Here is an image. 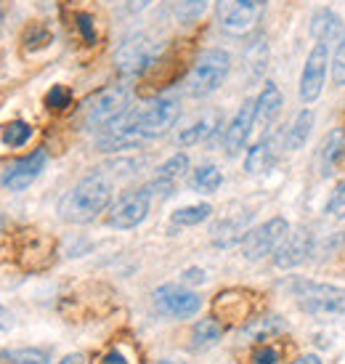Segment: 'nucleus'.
Masks as SVG:
<instances>
[{
  "label": "nucleus",
  "instance_id": "nucleus-1",
  "mask_svg": "<svg viewBox=\"0 0 345 364\" xmlns=\"http://www.w3.org/2000/svg\"><path fill=\"white\" fill-rule=\"evenodd\" d=\"M109 200H112V183L102 173H91L61 197L59 215L67 223H91L99 213L109 208Z\"/></svg>",
  "mask_w": 345,
  "mask_h": 364
},
{
  "label": "nucleus",
  "instance_id": "nucleus-2",
  "mask_svg": "<svg viewBox=\"0 0 345 364\" xmlns=\"http://www.w3.org/2000/svg\"><path fill=\"white\" fill-rule=\"evenodd\" d=\"M229 70H231L229 53L221 51V48H207V51L199 53V59L194 61L192 72L186 77V91L197 99L210 96L224 85V80L229 77Z\"/></svg>",
  "mask_w": 345,
  "mask_h": 364
},
{
  "label": "nucleus",
  "instance_id": "nucleus-3",
  "mask_svg": "<svg viewBox=\"0 0 345 364\" xmlns=\"http://www.w3.org/2000/svg\"><path fill=\"white\" fill-rule=\"evenodd\" d=\"M125 109H128V91L122 85H109V88H104L85 102V128L88 131H104Z\"/></svg>",
  "mask_w": 345,
  "mask_h": 364
},
{
  "label": "nucleus",
  "instance_id": "nucleus-4",
  "mask_svg": "<svg viewBox=\"0 0 345 364\" xmlns=\"http://www.w3.org/2000/svg\"><path fill=\"white\" fill-rule=\"evenodd\" d=\"M297 304L305 314L316 316H332L345 314V290L332 284L319 282H297Z\"/></svg>",
  "mask_w": 345,
  "mask_h": 364
},
{
  "label": "nucleus",
  "instance_id": "nucleus-5",
  "mask_svg": "<svg viewBox=\"0 0 345 364\" xmlns=\"http://www.w3.org/2000/svg\"><path fill=\"white\" fill-rule=\"evenodd\" d=\"M287 234H290V223H287L282 215H276L271 221L255 226V229H250V232L244 234V240H242L244 258H247V261H261L265 255L276 253V247L285 242Z\"/></svg>",
  "mask_w": 345,
  "mask_h": 364
},
{
  "label": "nucleus",
  "instance_id": "nucleus-6",
  "mask_svg": "<svg viewBox=\"0 0 345 364\" xmlns=\"http://www.w3.org/2000/svg\"><path fill=\"white\" fill-rule=\"evenodd\" d=\"M178 117H181V102L175 96H163L154 104H149L146 109L138 112L136 128H138L143 141L146 139H160L178 122Z\"/></svg>",
  "mask_w": 345,
  "mask_h": 364
},
{
  "label": "nucleus",
  "instance_id": "nucleus-7",
  "mask_svg": "<svg viewBox=\"0 0 345 364\" xmlns=\"http://www.w3.org/2000/svg\"><path fill=\"white\" fill-rule=\"evenodd\" d=\"M154 309L172 319H192L202 309V298L181 284H163L154 290Z\"/></svg>",
  "mask_w": 345,
  "mask_h": 364
},
{
  "label": "nucleus",
  "instance_id": "nucleus-8",
  "mask_svg": "<svg viewBox=\"0 0 345 364\" xmlns=\"http://www.w3.org/2000/svg\"><path fill=\"white\" fill-rule=\"evenodd\" d=\"M261 3L258 0H218L215 6V16L218 24L224 27L229 35H244L253 30V24L261 16Z\"/></svg>",
  "mask_w": 345,
  "mask_h": 364
},
{
  "label": "nucleus",
  "instance_id": "nucleus-9",
  "mask_svg": "<svg viewBox=\"0 0 345 364\" xmlns=\"http://www.w3.org/2000/svg\"><path fill=\"white\" fill-rule=\"evenodd\" d=\"M327 67H329V51H327V43H316L308 59H305L303 75H300V102L303 104H314L322 91H324V80H327Z\"/></svg>",
  "mask_w": 345,
  "mask_h": 364
},
{
  "label": "nucleus",
  "instance_id": "nucleus-10",
  "mask_svg": "<svg viewBox=\"0 0 345 364\" xmlns=\"http://www.w3.org/2000/svg\"><path fill=\"white\" fill-rule=\"evenodd\" d=\"M149 208H152V186L120 197L112 205L106 221H109L112 229H133V226H138L149 215Z\"/></svg>",
  "mask_w": 345,
  "mask_h": 364
},
{
  "label": "nucleus",
  "instance_id": "nucleus-11",
  "mask_svg": "<svg viewBox=\"0 0 345 364\" xmlns=\"http://www.w3.org/2000/svg\"><path fill=\"white\" fill-rule=\"evenodd\" d=\"M154 56H157V46L146 35H136V38L122 43L114 61H117V70L122 75H141L154 61Z\"/></svg>",
  "mask_w": 345,
  "mask_h": 364
},
{
  "label": "nucleus",
  "instance_id": "nucleus-12",
  "mask_svg": "<svg viewBox=\"0 0 345 364\" xmlns=\"http://www.w3.org/2000/svg\"><path fill=\"white\" fill-rule=\"evenodd\" d=\"M43 168H45V152L38 149V152L21 157V160L11 162L9 168L3 171L0 183H3L9 192H24L30 183H35V178L43 173Z\"/></svg>",
  "mask_w": 345,
  "mask_h": 364
},
{
  "label": "nucleus",
  "instance_id": "nucleus-13",
  "mask_svg": "<svg viewBox=\"0 0 345 364\" xmlns=\"http://www.w3.org/2000/svg\"><path fill=\"white\" fill-rule=\"evenodd\" d=\"M253 128H255V102L247 99V102L239 107V112L234 114V120L229 122V128H226L224 146L229 157H236V154L247 146V139H250Z\"/></svg>",
  "mask_w": 345,
  "mask_h": 364
},
{
  "label": "nucleus",
  "instance_id": "nucleus-14",
  "mask_svg": "<svg viewBox=\"0 0 345 364\" xmlns=\"http://www.w3.org/2000/svg\"><path fill=\"white\" fill-rule=\"evenodd\" d=\"M311 255V234L305 229H297V232L287 234L285 242L276 247L274 253V263L276 269H295L300 266Z\"/></svg>",
  "mask_w": 345,
  "mask_h": 364
},
{
  "label": "nucleus",
  "instance_id": "nucleus-15",
  "mask_svg": "<svg viewBox=\"0 0 345 364\" xmlns=\"http://www.w3.org/2000/svg\"><path fill=\"white\" fill-rule=\"evenodd\" d=\"M215 319H226V322H239L247 319L250 314V295L242 290H226L215 298Z\"/></svg>",
  "mask_w": 345,
  "mask_h": 364
},
{
  "label": "nucleus",
  "instance_id": "nucleus-16",
  "mask_svg": "<svg viewBox=\"0 0 345 364\" xmlns=\"http://www.w3.org/2000/svg\"><path fill=\"white\" fill-rule=\"evenodd\" d=\"M279 136V133H276ZM276 136H263L258 144L250 146V152L244 157V171L250 176H261V173L271 171L276 162Z\"/></svg>",
  "mask_w": 345,
  "mask_h": 364
},
{
  "label": "nucleus",
  "instance_id": "nucleus-17",
  "mask_svg": "<svg viewBox=\"0 0 345 364\" xmlns=\"http://www.w3.org/2000/svg\"><path fill=\"white\" fill-rule=\"evenodd\" d=\"M279 112H282V91L276 88V82H265L261 96L255 99V122L268 128Z\"/></svg>",
  "mask_w": 345,
  "mask_h": 364
},
{
  "label": "nucleus",
  "instance_id": "nucleus-18",
  "mask_svg": "<svg viewBox=\"0 0 345 364\" xmlns=\"http://www.w3.org/2000/svg\"><path fill=\"white\" fill-rule=\"evenodd\" d=\"M311 35L316 38V43L340 41L343 38V19L329 9L314 11V16H311Z\"/></svg>",
  "mask_w": 345,
  "mask_h": 364
},
{
  "label": "nucleus",
  "instance_id": "nucleus-19",
  "mask_svg": "<svg viewBox=\"0 0 345 364\" xmlns=\"http://www.w3.org/2000/svg\"><path fill=\"white\" fill-rule=\"evenodd\" d=\"M314 122H316V114L311 109L297 112V117H295L292 125H290L287 133H285V146L290 149V152L303 149L305 141L311 139V128H314Z\"/></svg>",
  "mask_w": 345,
  "mask_h": 364
},
{
  "label": "nucleus",
  "instance_id": "nucleus-20",
  "mask_svg": "<svg viewBox=\"0 0 345 364\" xmlns=\"http://www.w3.org/2000/svg\"><path fill=\"white\" fill-rule=\"evenodd\" d=\"M287 324L279 319V316H263V319H253V322H247L242 327V333H239V338H244V341H268V338H274V335L285 333Z\"/></svg>",
  "mask_w": 345,
  "mask_h": 364
},
{
  "label": "nucleus",
  "instance_id": "nucleus-21",
  "mask_svg": "<svg viewBox=\"0 0 345 364\" xmlns=\"http://www.w3.org/2000/svg\"><path fill=\"white\" fill-rule=\"evenodd\" d=\"M247 215L242 218H231V221H221L213 229V240L218 247H231V245L242 242L244 234H247Z\"/></svg>",
  "mask_w": 345,
  "mask_h": 364
},
{
  "label": "nucleus",
  "instance_id": "nucleus-22",
  "mask_svg": "<svg viewBox=\"0 0 345 364\" xmlns=\"http://www.w3.org/2000/svg\"><path fill=\"white\" fill-rule=\"evenodd\" d=\"M343 146H345L343 128L332 131L324 139V146H322V173H324V176H332V173H335L337 160H340V154H343Z\"/></svg>",
  "mask_w": 345,
  "mask_h": 364
},
{
  "label": "nucleus",
  "instance_id": "nucleus-23",
  "mask_svg": "<svg viewBox=\"0 0 345 364\" xmlns=\"http://www.w3.org/2000/svg\"><path fill=\"white\" fill-rule=\"evenodd\" d=\"M221 335H224V324L218 319H199L192 330V346L194 348H207L215 341H221Z\"/></svg>",
  "mask_w": 345,
  "mask_h": 364
},
{
  "label": "nucleus",
  "instance_id": "nucleus-24",
  "mask_svg": "<svg viewBox=\"0 0 345 364\" xmlns=\"http://www.w3.org/2000/svg\"><path fill=\"white\" fill-rule=\"evenodd\" d=\"M221 183H224V176H221V171H218L215 165H202V168H197L192 176V186L197 192H204V194L218 192Z\"/></svg>",
  "mask_w": 345,
  "mask_h": 364
},
{
  "label": "nucleus",
  "instance_id": "nucleus-25",
  "mask_svg": "<svg viewBox=\"0 0 345 364\" xmlns=\"http://www.w3.org/2000/svg\"><path fill=\"white\" fill-rule=\"evenodd\" d=\"M213 131H215L213 117H202V120H197L194 125H189V128H183L181 136H178V144H181V146H197V144H202Z\"/></svg>",
  "mask_w": 345,
  "mask_h": 364
},
{
  "label": "nucleus",
  "instance_id": "nucleus-26",
  "mask_svg": "<svg viewBox=\"0 0 345 364\" xmlns=\"http://www.w3.org/2000/svg\"><path fill=\"white\" fill-rule=\"evenodd\" d=\"M210 213H213V208H210L207 203L186 205V208L172 213V223H175V226H197V223L207 221V218H210Z\"/></svg>",
  "mask_w": 345,
  "mask_h": 364
},
{
  "label": "nucleus",
  "instance_id": "nucleus-27",
  "mask_svg": "<svg viewBox=\"0 0 345 364\" xmlns=\"http://www.w3.org/2000/svg\"><path fill=\"white\" fill-rule=\"evenodd\" d=\"M3 359L6 364H48L51 354L45 348H16V351H6Z\"/></svg>",
  "mask_w": 345,
  "mask_h": 364
},
{
  "label": "nucleus",
  "instance_id": "nucleus-28",
  "mask_svg": "<svg viewBox=\"0 0 345 364\" xmlns=\"http://www.w3.org/2000/svg\"><path fill=\"white\" fill-rule=\"evenodd\" d=\"M186 171H189V157H186V154H172L170 160L160 165L157 178H160V181H168V183H175Z\"/></svg>",
  "mask_w": 345,
  "mask_h": 364
},
{
  "label": "nucleus",
  "instance_id": "nucleus-29",
  "mask_svg": "<svg viewBox=\"0 0 345 364\" xmlns=\"http://www.w3.org/2000/svg\"><path fill=\"white\" fill-rule=\"evenodd\" d=\"M30 136H32V125L24 120H13L3 128V141L9 144V146H24V144L30 141Z\"/></svg>",
  "mask_w": 345,
  "mask_h": 364
},
{
  "label": "nucleus",
  "instance_id": "nucleus-30",
  "mask_svg": "<svg viewBox=\"0 0 345 364\" xmlns=\"http://www.w3.org/2000/svg\"><path fill=\"white\" fill-rule=\"evenodd\" d=\"M207 6H210V0H175V11L183 21L199 19Z\"/></svg>",
  "mask_w": 345,
  "mask_h": 364
},
{
  "label": "nucleus",
  "instance_id": "nucleus-31",
  "mask_svg": "<svg viewBox=\"0 0 345 364\" xmlns=\"http://www.w3.org/2000/svg\"><path fill=\"white\" fill-rule=\"evenodd\" d=\"M72 104V93L67 85H53L51 91H48V96H45V107L48 109H67Z\"/></svg>",
  "mask_w": 345,
  "mask_h": 364
},
{
  "label": "nucleus",
  "instance_id": "nucleus-32",
  "mask_svg": "<svg viewBox=\"0 0 345 364\" xmlns=\"http://www.w3.org/2000/svg\"><path fill=\"white\" fill-rule=\"evenodd\" d=\"M332 77H335V82H340V85L345 82V32H343V38L337 41L335 59H332Z\"/></svg>",
  "mask_w": 345,
  "mask_h": 364
},
{
  "label": "nucleus",
  "instance_id": "nucleus-33",
  "mask_svg": "<svg viewBox=\"0 0 345 364\" xmlns=\"http://www.w3.org/2000/svg\"><path fill=\"white\" fill-rule=\"evenodd\" d=\"M327 213H329L332 218H345V183H340L337 192L332 194V200L327 205Z\"/></svg>",
  "mask_w": 345,
  "mask_h": 364
},
{
  "label": "nucleus",
  "instance_id": "nucleus-34",
  "mask_svg": "<svg viewBox=\"0 0 345 364\" xmlns=\"http://www.w3.org/2000/svg\"><path fill=\"white\" fill-rule=\"evenodd\" d=\"M75 21H77V30H80L82 41L88 43V46H93V43H96V30H93L91 16H88V14H77V16H75Z\"/></svg>",
  "mask_w": 345,
  "mask_h": 364
},
{
  "label": "nucleus",
  "instance_id": "nucleus-35",
  "mask_svg": "<svg viewBox=\"0 0 345 364\" xmlns=\"http://www.w3.org/2000/svg\"><path fill=\"white\" fill-rule=\"evenodd\" d=\"M250 359H253V364H276L279 362V354H276V348H271V346H258Z\"/></svg>",
  "mask_w": 345,
  "mask_h": 364
},
{
  "label": "nucleus",
  "instance_id": "nucleus-36",
  "mask_svg": "<svg viewBox=\"0 0 345 364\" xmlns=\"http://www.w3.org/2000/svg\"><path fill=\"white\" fill-rule=\"evenodd\" d=\"M181 277H183V282H186V284H202L204 282V272H202V269H186Z\"/></svg>",
  "mask_w": 345,
  "mask_h": 364
},
{
  "label": "nucleus",
  "instance_id": "nucleus-37",
  "mask_svg": "<svg viewBox=\"0 0 345 364\" xmlns=\"http://www.w3.org/2000/svg\"><path fill=\"white\" fill-rule=\"evenodd\" d=\"M11 324H13V316H11V311H6V309L0 306V330H11Z\"/></svg>",
  "mask_w": 345,
  "mask_h": 364
},
{
  "label": "nucleus",
  "instance_id": "nucleus-38",
  "mask_svg": "<svg viewBox=\"0 0 345 364\" xmlns=\"http://www.w3.org/2000/svg\"><path fill=\"white\" fill-rule=\"evenodd\" d=\"M102 364H128V362H125V356H122L120 351H109V354L104 356Z\"/></svg>",
  "mask_w": 345,
  "mask_h": 364
},
{
  "label": "nucleus",
  "instance_id": "nucleus-39",
  "mask_svg": "<svg viewBox=\"0 0 345 364\" xmlns=\"http://www.w3.org/2000/svg\"><path fill=\"white\" fill-rule=\"evenodd\" d=\"M292 364H322V359L316 354H305V356H300L297 362H292Z\"/></svg>",
  "mask_w": 345,
  "mask_h": 364
},
{
  "label": "nucleus",
  "instance_id": "nucleus-40",
  "mask_svg": "<svg viewBox=\"0 0 345 364\" xmlns=\"http://www.w3.org/2000/svg\"><path fill=\"white\" fill-rule=\"evenodd\" d=\"M85 359H82V354H70V356H64L59 364H82Z\"/></svg>",
  "mask_w": 345,
  "mask_h": 364
},
{
  "label": "nucleus",
  "instance_id": "nucleus-41",
  "mask_svg": "<svg viewBox=\"0 0 345 364\" xmlns=\"http://www.w3.org/2000/svg\"><path fill=\"white\" fill-rule=\"evenodd\" d=\"M157 364H186V362H172V359H163V362H157Z\"/></svg>",
  "mask_w": 345,
  "mask_h": 364
},
{
  "label": "nucleus",
  "instance_id": "nucleus-42",
  "mask_svg": "<svg viewBox=\"0 0 345 364\" xmlns=\"http://www.w3.org/2000/svg\"><path fill=\"white\" fill-rule=\"evenodd\" d=\"M258 3H261V6H265V3H268V0H258Z\"/></svg>",
  "mask_w": 345,
  "mask_h": 364
},
{
  "label": "nucleus",
  "instance_id": "nucleus-43",
  "mask_svg": "<svg viewBox=\"0 0 345 364\" xmlns=\"http://www.w3.org/2000/svg\"><path fill=\"white\" fill-rule=\"evenodd\" d=\"M0 232H3V218H0Z\"/></svg>",
  "mask_w": 345,
  "mask_h": 364
},
{
  "label": "nucleus",
  "instance_id": "nucleus-44",
  "mask_svg": "<svg viewBox=\"0 0 345 364\" xmlns=\"http://www.w3.org/2000/svg\"><path fill=\"white\" fill-rule=\"evenodd\" d=\"M0 16H3V11H0Z\"/></svg>",
  "mask_w": 345,
  "mask_h": 364
}]
</instances>
